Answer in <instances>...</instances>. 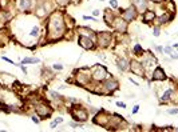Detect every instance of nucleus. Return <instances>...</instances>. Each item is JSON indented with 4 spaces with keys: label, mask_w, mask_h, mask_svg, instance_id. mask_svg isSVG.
<instances>
[{
    "label": "nucleus",
    "mask_w": 178,
    "mask_h": 132,
    "mask_svg": "<svg viewBox=\"0 0 178 132\" xmlns=\"http://www.w3.org/2000/svg\"><path fill=\"white\" fill-rule=\"evenodd\" d=\"M48 39L50 40H55V39H60L63 33H64V20L62 18V15L59 12H54L48 19Z\"/></svg>",
    "instance_id": "obj_1"
},
{
    "label": "nucleus",
    "mask_w": 178,
    "mask_h": 132,
    "mask_svg": "<svg viewBox=\"0 0 178 132\" xmlns=\"http://www.w3.org/2000/svg\"><path fill=\"white\" fill-rule=\"evenodd\" d=\"M91 77L95 81H103L107 77V70L106 67L100 66V64H95L91 70Z\"/></svg>",
    "instance_id": "obj_2"
},
{
    "label": "nucleus",
    "mask_w": 178,
    "mask_h": 132,
    "mask_svg": "<svg viewBox=\"0 0 178 132\" xmlns=\"http://www.w3.org/2000/svg\"><path fill=\"white\" fill-rule=\"evenodd\" d=\"M70 112L72 115V118H74L75 120H78V121H86V120L88 119V112L80 106L72 107Z\"/></svg>",
    "instance_id": "obj_3"
},
{
    "label": "nucleus",
    "mask_w": 178,
    "mask_h": 132,
    "mask_svg": "<svg viewBox=\"0 0 178 132\" xmlns=\"http://www.w3.org/2000/svg\"><path fill=\"white\" fill-rule=\"evenodd\" d=\"M35 111H36V115L40 116V118H50V116H51V112H52L51 108H50L47 104H44V103L36 104Z\"/></svg>",
    "instance_id": "obj_4"
},
{
    "label": "nucleus",
    "mask_w": 178,
    "mask_h": 132,
    "mask_svg": "<svg viewBox=\"0 0 178 132\" xmlns=\"http://www.w3.org/2000/svg\"><path fill=\"white\" fill-rule=\"evenodd\" d=\"M110 43H111V33L110 32H100V33H98V44H99V47H102V48L109 47Z\"/></svg>",
    "instance_id": "obj_5"
},
{
    "label": "nucleus",
    "mask_w": 178,
    "mask_h": 132,
    "mask_svg": "<svg viewBox=\"0 0 178 132\" xmlns=\"http://www.w3.org/2000/svg\"><path fill=\"white\" fill-rule=\"evenodd\" d=\"M111 26H113L118 32H126V30H127V22L123 18H114Z\"/></svg>",
    "instance_id": "obj_6"
},
{
    "label": "nucleus",
    "mask_w": 178,
    "mask_h": 132,
    "mask_svg": "<svg viewBox=\"0 0 178 132\" xmlns=\"http://www.w3.org/2000/svg\"><path fill=\"white\" fill-rule=\"evenodd\" d=\"M78 44L84 49H92L94 48V41L90 39V36L80 35L78 37Z\"/></svg>",
    "instance_id": "obj_7"
},
{
    "label": "nucleus",
    "mask_w": 178,
    "mask_h": 132,
    "mask_svg": "<svg viewBox=\"0 0 178 132\" xmlns=\"http://www.w3.org/2000/svg\"><path fill=\"white\" fill-rule=\"evenodd\" d=\"M130 68H131V72L135 74V75L141 76V77H143V76H145V74H143V64H142V63L133 60V62H130Z\"/></svg>",
    "instance_id": "obj_8"
},
{
    "label": "nucleus",
    "mask_w": 178,
    "mask_h": 132,
    "mask_svg": "<svg viewBox=\"0 0 178 132\" xmlns=\"http://www.w3.org/2000/svg\"><path fill=\"white\" fill-rule=\"evenodd\" d=\"M118 81L114 79H109L107 81H104L103 83V88H104V92L106 93H110V92H114V91H117L118 89Z\"/></svg>",
    "instance_id": "obj_9"
},
{
    "label": "nucleus",
    "mask_w": 178,
    "mask_h": 132,
    "mask_svg": "<svg viewBox=\"0 0 178 132\" xmlns=\"http://www.w3.org/2000/svg\"><path fill=\"white\" fill-rule=\"evenodd\" d=\"M122 18L125 19L126 22H133L137 19V9L134 7H130V8H127L126 11H123L122 12Z\"/></svg>",
    "instance_id": "obj_10"
},
{
    "label": "nucleus",
    "mask_w": 178,
    "mask_h": 132,
    "mask_svg": "<svg viewBox=\"0 0 178 132\" xmlns=\"http://www.w3.org/2000/svg\"><path fill=\"white\" fill-rule=\"evenodd\" d=\"M133 5L137 11H141V12H145L147 9V1L146 0H133Z\"/></svg>",
    "instance_id": "obj_11"
},
{
    "label": "nucleus",
    "mask_w": 178,
    "mask_h": 132,
    "mask_svg": "<svg viewBox=\"0 0 178 132\" xmlns=\"http://www.w3.org/2000/svg\"><path fill=\"white\" fill-rule=\"evenodd\" d=\"M166 79V75L165 72H163V70L162 68H157L155 71H154V75H153V80H165Z\"/></svg>",
    "instance_id": "obj_12"
},
{
    "label": "nucleus",
    "mask_w": 178,
    "mask_h": 132,
    "mask_svg": "<svg viewBox=\"0 0 178 132\" xmlns=\"http://www.w3.org/2000/svg\"><path fill=\"white\" fill-rule=\"evenodd\" d=\"M38 63H40V59H38V57H34V56H26L24 59H22V63L20 64H38Z\"/></svg>",
    "instance_id": "obj_13"
},
{
    "label": "nucleus",
    "mask_w": 178,
    "mask_h": 132,
    "mask_svg": "<svg viewBox=\"0 0 178 132\" xmlns=\"http://www.w3.org/2000/svg\"><path fill=\"white\" fill-rule=\"evenodd\" d=\"M117 67H118V70L122 71V72H125V71L129 70V67H130V64L125 60V59H119L117 62Z\"/></svg>",
    "instance_id": "obj_14"
},
{
    "label": "nucleus",
    "mask_w": 178,
    "mask_h": 132,
    "mask_svg": "<svg viewBox=\"0 0 178 132\" xmlns=\"http://www.w3.org/2000/svg\"><path fill=\"white\" fill-rule=\"evenodd\" d=\"M32 1L31 0H19V9L20 11H28L31 8Z\"/></svg>",
    "instance_id": "obj_15"
},
{
    "label": "nucleus",
    "mask_w": 178,
    "mask_h": 132,
    "mask_svg": "<svg viewBox=\"0 0 178 132\" xmlns=\"http://www.w3.org/2000/svg\"><path fill=\"white\" fill-rule=\"evenodd\" d=\"M154 18H155V13L153 12V11H150V9H146V11L143 12V20H145V22L154 20Z\"/></svg>",
    "instance_id": "obj_16"
},
{
    "label": "nucleus",
    "mask_w": 178,
    "mask_h": 132,
    "mask_svg": "<svg viewBox=\"0 0 178 132\" xmlns=\"http://www.w3.org/2000/svg\"><path fill=\"white\" fill-rule=\"evenodd\" d=\"M104 22L107 23V24H109V26H111V24H113V20H114V16H113V13L110 12L109 9H107V11H104Z\"/></svg>",
    "instance_id": "obj_17"
},
{
    "label": "nucleus",
    "mask_w": 178,
    "mask_h": 132,
    "mask_svg": "<svg viewBox=\"0 0 178 132\" xmlns=\"http://www.w3.org/2000/svg\"><path fill=\"white\" fill-rule=\"evenodd\" d=\"M1 60H3V62H7V63H8V64H12V66L20 67V64H19V63H15V62H13V60H11V59H9V57L4 56V55H3V56H1Z\"/></svg>",
    "instance_id": "obj_18"
},
{
    "label": "nucleus",
    "mask_w": 178,
    "mask_h": 132,
    "mask_svg": "<svg viewBox=\"0 0 178 132\" xmlns=\"http://www.w3.org/2000/svg\"><path fill=\"white\" fill-rule=\"evenodd\" d=\"M171 93H173V91H171V89H167V91L163 93V96H162V101L169 100L170 97H171Z\"/></svg>",
    "instance_id": "obj_19"
},
{
    "label": "nucleus",
    "mask_w": 178,
    "mask_h": 132,
    "mask_svg": "<svg viewBox=\"0 0 178 132\" xmlns=\"http://www.w3.org/2000/svg\"><path fill=\"white\" fill-rule=\"evenodd\" d=\"M134 53L135 55H142L143 53V49H142V47L139 44H135L134 45Z\"/></svg>",
    "instance_id": "obj_20"
},
{
    "label": "nucleus",
    "mask_w": 178,
    "mask_h": 132,
    "mask_svg": "<svg viewBox=\"0 0 178 132\" xmlns=\"http://www.w3.org/2000/svg\"><path fill=\"white\" fill-rule=\"evenodd\" d=\"M39 35V27L38 26H35L32 30H31V32H30V36H32V37H35V36H38Z\"/></svg>",
    "instance_id": "obj_21"
},
{
    "label": "nucleus",
    "mask_w": 178,
    "mask_h": 132,
    "mask_svg": "<svg viewBox=\"0 0 178 132\" xmlns=\"http://www.w3.org/2000/svg\"><path fill=\"white\" fill-rule=\"evenodd\" d=\"M173 18V15H167V13H166V15H163V16H161V19H159V23H165V22H169V20H167V19H171Z\"/></svg>",
    "instance_id": "obj_22"
},
{
    "label": "nucleus",
    "mask_w": 178,
    "mask_h": 132,
    "mask_svg": "<svg viewBox=\"0 0 178 132\" xmlns=\"http://www.w3.org/2000/svg\"><path fill=\"white\" fill-rule=\"evenodd\" d=\"M163 52H165L166 55H171V53H173V48H171V47H165V48H163Z\"/></svg>",
    "instance_id": "obj_23"
},
{
    "label": "nucleus",
    "mask_w": 178,
    "mask_h": 132,
    "mask_svg": "<svg viewBox=\"0 0 178 132\" xmlns=\"http://www.w3.org/2000/svg\"><path fill=\"white\" fill-rule=\"evenodd\" d=\"M70 0H56V3L59 5H62V7H64V5H67V3H68Z\"/></svg>",
    "instance_id": "obj_24"
},
{
    "label": "nucleus",
    "mask_w": 178,
    "mask_h": 132,
    "mask_svg": "<svg viewBox=\"0 0 178 132\" xmlns=\"http://www.w3.org/2000/svg\"><path fill=\"white\" fill-rule=\"evenodd\" d=\"M31 120H32L35 124H39L40 123V119L38 118V116H35V115H32V116H31Z\"/></svg>",
    "instance_id": "obj_25"
},
{
    "label": "nucleus",
    "mask_w": 178,
    "mask_h": 132,
    "mask_svg": "<svg viewBox=\"0 0 178 132\" xmlns=\"http://www.w3.org/2000/svg\"><path fill=\"white\" fill-rule=\"evenodd\" d=\"M52 68H54V70H56V71H60V70H63V66H62V64H54Z\"/></svg>",
    "instance_id": "obj_26"
},
{
    "label": "nucleus",
    "mask_w": 178,
    "mask_h": 132,
    "mask_svg": "<svg viewBox=\"0 0 178 132\" xmlns=\"http://www.w3.org/2000/svg\"><path fill=\"white\" fill-rule=\"evenodd\" d=\"M110 5H111L113 8H117V7H118V1H117V0H110Z\"/></svg>",
    "instance_id": "obj_27"
},
{
    "label": "nucleus",
    "mask_w": 178,
    "mask_h": 132,
    "mask_svg": "<svg viewBox=\"0 0 178 132\" xmlns=\"http://www.w3.org/2000/svg\"><path fill=\"white\" fill-rule=\"evenodd\" d=\"M167 112H169L170 115H175V114H178V108H170Z\"/></svg>",
    "instance_id": "obj_28"
},
{
    "label": "nucleus",
    "mask_w": 178,
    "mask_h": 132,
    "mask_svg": "<svg viewBox=\"0 0 178 132\" xmlns=\"http://www.w3.org/2000/svg\"><path fill=\"white\" fill-rule=\"evenodd\" d=\"M83 19H84V20H92V22H96V19L94 18V16H86V15H84Z\"/></svg>",
    "instance_id": "obj_29"
},
{
    "label": "nucleus",
    "mask_w": 178,
    "mask_h": 132,
    "mask_svg": "<svg viewBox=\"0 0 178 132\" xmlns=\"http://www.w3.org/2000/svg\"><path fill=\"white\" fill-rule=\"evenodd\" d=\"M19 68L23 71V74H24V75H27V72H28V71H27V68H26V66H24V64H20V67H19Z\"/></svg>",
    "instance_id": "obj_30"
},
{
    "label": "nucleus",
    "mask_w": 178,
    "mask_h": 132,
    "mask_svg": "<svg viewBox=\"0 0 178 132\" xmlns=\"http://www.w3.org/2000/svg\"><path fill=\"white\" fill-rule=\"evenodd\" d=\"M117 106L119 107V108H126V104H125L123 101H117Z\"/></svg>",
    "instance_id": "obj_31"
},
{
    "label": "nucleus",
    "mask_w": 178,
    "mask_h": 132,
    "mask_svg": "<svg viewBox=\"0 0 178 132\" xmlns=\"http://www.w3.org/2000/svg\"><path fill=\"white\" fill-rule=\"evenodd\" d=\"M56 125H58V123L55 121V120H54V121H52V123L50 124V128H52V129H55V128H56Z\"/></svg>",
    "instance_id": "obj_32"
},
{
    "label": "nucleus",
    "mask_w": 178,
    "mask_h": 132,
    "mask_svg": "<svg viewBox=\"0 0 178 132\" xmlns=\"http://www.w3.org/2000/svg\"><path fill=\"white\" fill-rule=\"evenodd\" d=\"M153 35H154V36H159V30H158V28H154V31H153Z\"/></svg>",
    "instance_id": "obj_33"
},
{
    "label": "nucleus",
    "mask_w": 178,
    "mask_h": 132,
    "mask_svg": "<svg viewBox=\"0 0 178 132\" xmlns=\"http://www.w3.org/2000/svg\"><path fill=\"white\" fill-rule=\"evenodd\" d=\"M139 111V106H134V108H133V114H137Z\"/></svg>",
    "instance_id": "obj_34"
},
{
    "label": "nucleus",
    "mask_w": 178,
    "mask_h": 132,
    "mask_svg": "<svg viewBox=\"0 0 178 132\" xmlns=\"http://www.w3.org/2000/svg\"><path fill=\"white\" fill-rule=\"evenodd\" d=\"M92 13H94V16H98V15L100 13V11H99V9H94V12H92Z\"/></svg>",
    "instance_id": "obj_35"
},
{
    "label": "nucleus",
    "mask_w": 178,
    "mask_h": 132,
    "mask_svg": "<svg viewBox=\"0 0 178 132\" xmlns=\"http://www.w3.org/2000/svg\"><path fill=\"white\" fill-rule=\"evenodd\" d=\"M55 121H56L58 124L62 123V121H63V118H56V119H55Z\"/></svg>",
    "instance_id": "obj_36"
},
{
    "label": "nucleus",
    "mask_w": 178,
    "mask_h": 132,
    "mask_svg": "<svg viewBox=\"0 0 178 132\" xmlns=\"http://www.w3.org/2000/svg\"><path fill=\"white\" fill-rule=\"evenodd\" d=\"M129 80H130V81H131V83H133V84H134V85H139V84L137 83V81H134V80L131 79V77H130V79H129Z\"/></svg>",
    "instance_id": "obj_37"
},
{
    "label": "nucleus",
    "mask_w": 178,
    "mask_h": 132,
    "mask_svg": "<svg viewBox=\"0 0 178 132\" xmlns=\"http://www.w3.org/2000/svg\"><path fill=\"white\" fill-rule=\"evenodd\" d=\"M151 1H155V3H161V1H163V0H151Z\"/></svg>",
    "instance_id": "obj_38"
},
{
    "label": "nucleus",
    "mask_w": 178,
    "mask_h": 132,
    "mask_svg": "<svg viewBox=\"0 0 178 132\" xmlns=\"http://www.w3.org/2000/svg\"><path fill=\"white\" fill-rule=\"evenodd\" d=\"M1 106H3V104H1V100H0V108H1Z\"/></svg>",
    "instance_id": "obj_39"
}]
</instances>
